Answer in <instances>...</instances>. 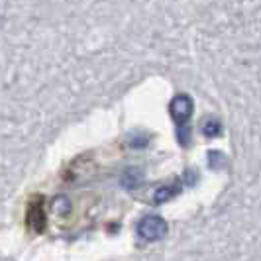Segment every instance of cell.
<instances>
[{"label":"cell","instance_id":"6da1fadb","mask_svg":"<svg viewBox=\"0 0 261 261\" xmlns=\"http://www.w3.org/2000/svg\"><path fill=\"white\" fill-rule=\"evenodd\" d=\"M167 232H169V226L157 214H145L144 218L138 222V236L147 244L161 242L167 236Z\"/></svg>","mask_w":261,"mask_h":261},{"label":"cell","instance_id":"7a4b0ae2","mask_svg":"<svg viewBox=\"0 0 261 261\" xmlns=\"http://www.w3.org/2000/svg\"><path fill=\"white\" fill-rule=\"evenodd\" d=\"M169 110H171L173 120H175L177 126H179V132H181L185 124L189 122L191 114H193V100H191V96H187V94H177V96L173 98V102H171Z\"/></svg>","mask_w":261,"mask_h":261},{"label":"cell","instance_id":"3957f363","mask_svg":"<svg viewBox=\"0 0 261 261\" xmlns=\"http://www.w3.org/2000/svg\"><path fill=\"white\" fill-rule=\"evenodd\" d=\"M181 183H173V187L171 185H163V187H159L155 191V202L157 204H161V202H165V200H169V198H173L175 195H179L181 193Z\"/></svg>","mask_w":261,"mask_h":261},{"label":"cell","instance_id":"277c9868","mask_svg":"<svg viewBox=\"0 0 261 261\" xmlns=\"http://www.w3.org/2000/svg\"><path fill=\"white\" fill-rule=\"evenodd\" d=\"M142 185V173L138 169H128L124 171V175H122V187H126V189H136V187H140Z\"/></svg>","mask_w":261,"mask_h":261},{"label":"cell","instance_id":"5b68a950","mask_svg":"<svg viewBox=\"0 0 261 261\" xmlns=\"http://www.w3.org/2000/svg\"><path fill=\"white\" fill-rule=\"evenodd\" d=\"M220 130H222V128H220V122H218V120H212V118H210V120H206V122L202 124V132H204L208 138L220 136Z\"/></svg>","mask_w":261,"mask_h":261}]
</instances>
